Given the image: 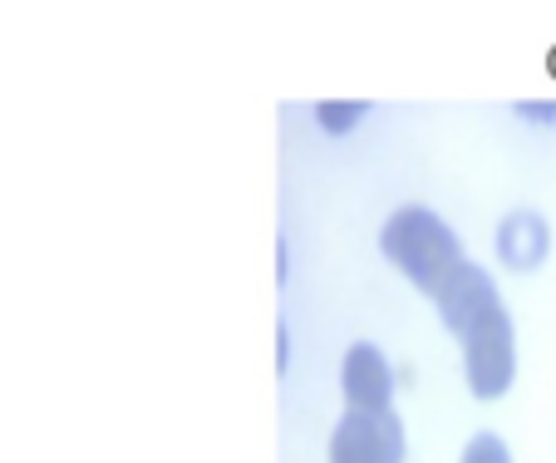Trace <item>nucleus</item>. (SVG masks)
Segmentation results:
<instances>
[{"mask_svg": "<svg viewBox=\"0 0 556 463\" xmlns=\"http://www.w3.org/2000/svg\"><path fill=\"white\" fill-rule=\"evenodd\" d=\"M365 109L369 104H359V99H326V104H315V124L326 134H350L365 118Z\"/></svg>", "mask_w": 556, "mask_h": 463, "instance_id": "0eeeda50", "label": "nucleus"}, {"mask_svg": "<svg viewBox=\"0 0 556 463\" xmlns=\"http://www.w3.org/2000/svg\"><path fill=\"white\" fill-rule=\"evenodd\" d=\"M433 305H439L443 326L458 336L463 326H472V321L483 316V311H493V305H503V291H497V281L483 272V266L463 262L458 272L448 276V286H443L439 296H433Z\"/></svg>", "mask_w": 556, "mask_h": 463, "instance_id": "39448f33", "label": "nucleus"}, {"mask_svg": "<svg viewBox=\"0 0 556 463\" xmlns=\"http://www.w3.org/2000/svg\"><path fill=\"white\" fill-rule=\"evenodd\" d=\"M379 252H384V262H394V272H400L404 281L419 286L424 296H439L443 286H448V276L468 262L458 232L433 208L389 212L384 227H379Z\"/></svg>", "mask_w": 556, "mask_h": 463, "instance_id": "f257e3e1", "label": "nucleus"}, {"mask_svg": "<svg viewBox=\"0 0 556 463\" xmlns=\"http://www.w3.org/2000/svg\"><path fill=\"white\" fill-rule=\"evenodd\" d=\"M340 395H345L350 414H389L394 410V365L384 360V350L355 340L340 360Z\"/></svg>", "mask_w": 556, "mask_h": 463, "instance_id": "20e7f679", "label": "nucleus"}, {"mask_svg": "<svg viewBox=\"0 0 556 463\" xmlns=\"http://www.w3.org/2000/svg\"><path fill=\"white\" fill-rule=\"evenodd\" d=\"M291 360V340H286V326H276V370H286Z\"/></svg>", "mask_w": 556, "mask_h": 463, "instance_id": "9d476101", "label": "nucleus"}, {"mask_svg": "<svg viewBox=\"0 0 556 463\" xmlns=\"http://www.w3.org/2000/svg\"><path fill=\"white\" fill-rule=\"evenodd\" d=\"M552 252V227L536 212H507L497 227V262L507 272H536Z\"/></svg>", "mask_w": 556, "mask_h": 463, "instance_id": "423d86ee", "label": "nucleus"}, {"mask_svg": "<svg viewBox=\"0 0 556 463\" xmlns=\"http://www.w3.org/2000/svg\"><path fill=\"white\" fill-rule=\"evenodd\" d=\"M458 463H513V453H507V443L497 439V434H472V439L463 443Z\"/></svg>", "mask_w": 556, "mask_h": 463, "instance_id": "6e6552de", "label": "nucleus"}, {"mask_svg": "<svg viewBox=\"0 0 556 463\" xmlns=\"http://www.w3.org/2000/svg\"><path fill=\"white\" fill-rule=\"evenodd\" d=\"M463 350V379H468L472 400H503L517 379V330L507 305H493L472 326L458 330Z\"/></svg>", "mask_w": 556, "mask_h": 463, "instance_id": "f03ea898", "label": "nucleus"}, {"mask_svg": "<svg viewBox=\"0 0 556 463\" xmlns=\"http://www.w3.org/2000/svg\"><path fill=\"white\" fill-rule=\"evenodd\" d=\"M517 114L532 124H556V104H517Z\"/></svg>", "mask_w": 556, "mask_h": 463, "instance_id": "1a4fd4ad", "label": "nucleus"}, {"mask_svg": "<svg viewBox=\"0 0 556 463\" xmlns=\"http://www.w3.org/2000/svg\"><path fill=\"white\" fill-rule=\"evenodd\" d=\"M409 439H404L400 414H350L330 434V463H404Z\"/></svg>", "mask_w": 556, "mask_h": 463, "instance_id": "7ed1b4c3", "label": "nucleus"}]
</instances>
